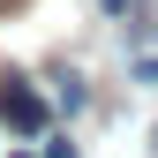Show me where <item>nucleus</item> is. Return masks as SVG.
<instances>
[{
  "mask_svg": "<svg viewBox=\"0 0 158 158\" xmlns=\"http://www.w3.org/2000/svg\"><path fill=\"white\" fill-rule=\"evenodd\" d=\"M98 8H106V15H128V8H135V0H98Z\"/></svg>",
  "mask_w": 158,
  "mask_h": 158,
  "instance_id": "7ed1b4c3",
  "label": "nucleus"
},
{
  "mask_svg": "<svg viewBox=\"0 0 158 158\" xmlns=\"http://www.w3.org/2000/svg\"><path fill=\"white\" fill-rule=\"evenodd\" d=\"M45 158H75V143H68V135H53V143H45Z\"/></svg>",
  "mask_w": 158,
  "mask_h": 158,
  "instance_id": "f03ea898",
  "label": "nucleus"
},
{
  "mask_svg": "<svg viewBox=\"0 0 158 158\" xmlns=\"http://www.w3.org/2000/svg\"><path fill=\"white\" fill-rule=\"evenodd\" d=\"M0 121L23 128V135H45V98L30 83H15V75H0Z\"/></svg>",
  "mask_w": 158,
  "mask_h": 158,
  "instance_id": "f257e3e1",
  "label": "nucleus"
}]
</instances>
